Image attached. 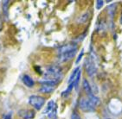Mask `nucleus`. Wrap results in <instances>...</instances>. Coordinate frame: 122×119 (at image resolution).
<instances>
[{
  "instance_id": "f257e3e1",
  "label": "nucleus",
  "mask_w": 122,
  "mask_h": 119,
  "mask_svg": "<svg viewBox=\"0 0 122 119\" xmlns=\"http://www.w3.org/2000/svg\"><path fill=\"white\" fill-rule=\"evenodd\" d=\"M78 46L75 43H68L59 48L57 57L60 62H67L71 61L77 53Z\"/></svg>"
},
{
  "instance_id": "f03ea898",
  "label": "nucleus",
  "mask_w": 122,
  "mask_h": 119,
  "mask_svg": "<svg viewBox=\"0 0 122 119\" xmlns=\"http://www.w3.org/2000/svg\"><path fill=\"white\" fill-rule=\"evenodd\" d=\"M78 106L80 108V110H82L83 112H93L95 110L97 107V105L88 97L81 98L80 100H79V103H78Z\"/></svg>"
},
{
  "instance_id": "7ed1b4c3",
  "label": "nucleus",
  "mask_w": 122,
  "mask_h": 119,
  "mask_svg": "<svg viewBox=\"0 0 122 119\" xmlns=\"http://www.w3.org/2000/svg\"><path fill=\"white\" fill-rule=\"evenodd\" d=\"M45 101L46 99L44 97L39 95H32L29 98L30 105L36 110H40L43 107V105H45Z\"/></svg>"
},
{
  "instance_id": "20e7f679",
  "label": "nucleus",
  "mask_w": 122,
  "mask_h": 119,
  "mask_svg": "<svg viewBox=\"0 0 122 119\" xmlns=\"http://www.w3.org/2000/svg\"><path fill=\"white\" fill-rule=\"evenodd\" d=\"M85 67H86V72L90 77L93 76L94 74H95L97 70L96 67V64H95V61H94V57H88V58L86 60V62H85Z\"/></svg>"
},
{
  "instance_id": "39448f33",
  "label": "nucleus",
  "mask_w": 122,
  "mask_h": 119,
  "mask_svg": "<svg viewBox=\"0 0 122 119\" xmlns=\"http://www.w3.org/2000/svg\"><path fill=\"white\" fill-rule=\"evenodd\" d=\"M17 115L22 119H33L36 116V112L35 110L30 109H22L18 110Z\"/></svg>"
},
{
  "instance_id": "423d86ee",
  "label": "nucleus",
  "mask_w": 122,
  "mask_h": 119,
  "mask_svg": "<svg viewBox=\"0 0 122 119\" xmlns=\"http://www.w3.org/2000/svg\"><path fill=\"white\" fill-rule=\"evenodd\" d=\"M56 88V86L53 84H47V83H43L42 84V86L39 89V91L44 94H49L55 91V89Z\"/></svg>"
},
{
  "instance_id": "0eeeda50",
  "label": "nucleus",
  "mask_w": 122,
  "mask_h": 119,
  "mask_svg": "<svg viewBox=\"0 0 122 119\" xmlns=\"http://www.w3.org/2000/svg\"><path fill=\"white\" fill-rule=\"evenodd\" d=\"M22 80H23V83L27 87H33L35 86V81L34 79L28 74H24L23 77H22Z\"/></svg>"
},
{
  "instance_id": "6e6552de",
  "label": "nucleus",
  "mask_w": 122,
  "mask_h": 119,
  "mask_svg": "<svg viewBox=\"0 0 122 119\" xmlns=\"http://www.w3.org/2000/svg\"><path fill=\"white\" fill-rule=\"evenodd\" d=\"M82 87H83V90H84L85 93L87 94V97L94 94V93H93V91H92L91 86H90L89 82L87 81L86 79H83V82H82Z\"/></svg>"
},
{
  "instance_id": "1a4fd4ad",
  "label": "nucleus",
  "mask_w": 122,
  "mask_h": 119,
  "mask_svg": "<svg viewBox=\"0 0 122 119\" xmlns=\"http://www.w3.org/2000/svg\"><path fill=\"white\" fill-rule=\"evenodd\" d=\"M56 106H57L56 104V102H55L54 100H50L49 103L47 104V106H46V108H45V110H43V114L48 115L49 112L51 111L53 109H55Z\"/></svg>"
},
{
  "instance_id": "9d476101",
  "label": "nucleus",
  "mask_w": 122,
  "mask_h": 119,
  "mask_svg": "<svg viewBox=\"0 0 122 119\" xmlns=\"http://www.w3.org/2000/svg\"><path fill=\"white\" fill-rule=\"evenodd\" d=\"M81 72L80 67L75 68V70L72 72V73H71L70 76H69V79H68V84H71V83H73L75 79H76V78H77L78 74H79V72Z\"/></svg>"
},
{
  "instance_id": "9b49d317",
  "label": "nucleus",
  "mask_w": 122,
  "mask_h": 119,
  "mask_svg": "<svg viewBox=\"0 0 122 119\" xmlns=\"http://www.w3.org/2000/svg\"><path fill=\"white\" fill-rule=\"evenodd\" d=\"M10 1H3L2 2V7H3V13L4 16L7 18L9 15V6H10Z\"/></svg>"
},
{
  "instance_id": "f8f14e48",
  "label": "nucleus",
  "mask_w": 122,
  "mask_h": 119,
  "mask_svg": "<svg viewBox=\"0 0 122 119\" xmlns=\"http://www.w3.org/2000/svg\"><path fill=\"white\" fill-rule=\"evenodd\" d=\"M47 117H49V119H56L57 118V106L49 112V114L47 115Z\"/></svg>"
},
{
  "instance_id": "ddd939ff",
  "label": "nucleus",
  "mask_w": 122,
  "mask_h": 119,
  "mask_svg": "<svg viewBox=\"0 0 122 119\" xmlns=\"http://www.w3.org/2000/svg\"><path fill=\"white\" fill-rule=\"evenodd\" d=\"M89 17V13L88 12H86L84 14L81 16L80 18L78 19V22H81V23H86L87 21V18Z\"/></svg>"
},
{
  "instance_id": "4468645a",
  "label": "nucleus",
  "mask_w": 122,
  "mask_h": 119,
  "mask_svg": "<svg viewBox=\"0 0 122 119\" xmlns=\"http://www.w3.org/2000/svg\"><path fill=\"white\" fill-rule=\"evenodd\" d=\"M103 5H104L103 0H97L96 3H95V8L97 10H101V8L103 7Z\"/></svg>"
},
{
  "instance_id": "2eb2a0df",
  "label": "nucleus",
  "mask_w": 122,
  "mask_h": 119,
  "mask_svg": "<svg viewBox=\"0 0 122 119\" xmlns=\"http://www.w3.org/2000/svg\"><path fill=\"white\" fill-rule=\"evenodd\" d=\"M71 119H81V117H80V115L78 114L77 112L74 111L71 115Z\"/></svg>"
},
{
  "instance_id": "dca6fc26",
  "label": "nucleus",
  "mask_w": 122,
  "mask_h": 119,
  "mask_svg": "<svg viewBox=\"0 0 122 119\" xmlns=\"http://www.w3.org/2000/svg\"><path fill=\"white\" fill-rule=\"evenodd\" d=\"M83 54H84V51H83V49H82L81 52V54H79V56H78L77 60H76V64H78L79 62H80V61L81 60V58H82V56H83Z\"/></svg>"
},
{
  "instance_id": "f3484780",
  "label": "nucleus",
  "mask_w": 122,
  "mask_h": 119,
  "mask_svg": "<svg viewBox=\"0 0 122 119\" xmlns=\"http://www.w3.org/2000/svg\"><path fill=\"white\" fill-rule=\"evenodd\" d=\"M12 118V113L11 112H8L4 116V119H11Z\"/></svg>"
},
{
  "instance_id": "a211bd4d",
  "label": "nucleus",
  "mask_w": 122,
  "mask_h": 119,
  "mask_svg": "<svg viewBox=\"0 0 122 119\" xmlns=\"http://www.w3.org/2000/svg\"><path fill=\"white\" fill-rule=\"evenodd\" d=\"M3 27H4V22H3L2 14H1V12H0V31L3 29Z\"/></svg>"
},
{
  "instance_id": "6ab92c4d",
  "label": "nucleus",
  "mask_w": 122,
  "mask_h": 119,
  "mask_svg": "<svg viewBox=\"0 0 122 119\" xmlns=\"http://www.w3.org/2000/svg\"><path fill=\"white\" fill-rule=\"evenodd\" d=\"M120 24H122V11H121V15H120Z\"/></svg>"
},
{
  "instance_id": "aec40b11",
  "label": "nucleus",
  "mask_w": 122,
  "mask_h": 119,
  "mask_svg": "<svg viewBox=\"0 0 122 119\" xmlns=\"http://www.w3.org/2000/svg\"><path fill=\"white\" fill-rule=\"evenodd\" d=\"M0 49H1V42H0Z\"/></svg>"
}]
</instances>
